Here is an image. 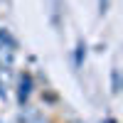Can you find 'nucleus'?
Segmentation results:
<instances>
[{
  "label": "nucleus",
  "instance_id": "1",
  "mask_svg": "<svg viewBox=\"0 0 123 123\" xmlns=\"http://www.w3.org/2000/svg\"><path fill=\"white\" fill-rule=\"evenodd\" d=\"M12 59H15V54H12V49L10 47H0V62H3V64H12Z\"/></svg>",
  "mask_w": 123,
  "mask_h": 123
},
{
  "label": "nucleus",
  "instance_id": "2",
  "mask_svg": "<svg viewBox=\"0 0 123 123\" xmlns=\"http://www.w3.org/2000/svg\"><path fill=\"white\" fill-rule=\"evenodd\" d=\"M111 79H113V91H118V67H113V71H111Z\"/></svg>",
  "mask_w": 123,
  "mask_h": 123
},
{
  "label": "nucleus",
  "instance_id": "3",
  "mask_svg": "<svg viewBox=\"0 0 123 123\" xmlns=\"http://www.w3.org/2000/svg\"><path fill=\"white\" fill-rule=\"evenodd\" d=\"M106 10H108V0H98V12H101V15H104V12H106Z\"/></svg>",
  "mask_w": 123,
  "mask_h": 123
},
{
  "label": "nucleus",
  "instance_id": "4",
  "mask_svg": "<svg viewBox=\"0 0 123 123\" xmlns=\"http://www.w3.org/2000/svg\"><path fill=\"white\" fill-rule=\"evenodd\" d=\"M0 96H5V91H3V86H0Z\"/></svg>",
  "mask_w": 123,
  "mask_h": 123
}]
</instances>
